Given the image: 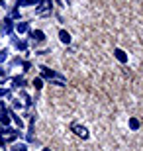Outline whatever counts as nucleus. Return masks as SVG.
I'll return each mask as SVG.
<instances>
[{
    "label": "nucleus",
    "instance_id": "24",
    "mask_svg": "<svg viewBox=\"0 0 143 151\" xmlns=\"http://www.w3.org/2000/svg\"><path fill=\"white\" fill-rule=\"evenodd\" d=\"M0 6H4V0H0Z\"/></svg>",
    "mask_w": 143,
    "mask_h": 151
},
{
    "label": "nucleus",
    "instance_id": "12",
    "mask_svg": "<svg viewBox=\"0 0 143 151\" xmlns=\"http://www.w3.org/2000/svg\"><path fill=\"white\" fill-rule=\"evenodd\" d=\"M12 41L16 43V49L18 51H26V47H28V41H24V39H20V41H18L16 37H12Z\"/></svg>",
    "mask_w": 143,
    "mask_h": 151
},
{
    "label": "nucleus",
    "instance_id": "23",
    "mask_svg": "<svg viewBox=\"0 0 143 151\" xmlns=\"http://www.w3.org/2000/svg\"><path fill=\"white\" fill-rule=\"evenodd\" d=\"M41 151H51V149H49V147H43V149H41Z\"/></svg>",
    "mask_w": 143,
    "mask_h": 151
},
{
    "label": "nucleus",
    "instance_id": "18",
    "mask_svg": "<svg viewBox=\"0 0 143 151\" xmlns=\"http://www.w3.org/2000/svg\"><path fill=\"white\" fill-rule=\"evenodd\" d=\"M12 106L16 108V110H22V108H24V102H20V98H12Z\"/></svg>",
    "mask_w": 143,
    "mask_h": 151
},
{
    "label": "nucleus",
    "instance_id": "5",
    "mask_svg": "<svg viewBox=\"0 0 143 151\" xmlns=\"http://www.w3.org/2000/svg\"><path fill=\"white\" fill-rule=\"evenodd\" d=\"M35 6H37V14H47V12H51V0H37Z\"/></svg>",
    "mask_w": 143,
    "mask_h": 151
},
{
    "label": "nucleus",
    "instance_id": "10",
    "mask_svg": "<svg viewBox=\"0 0 143 151\" xmlns=\"http://www.w3.org/2000/svg\"><path fill=\"white\" fill-rule=\"evenodd\" d=\"M59 39H61V43L69 45V43H71V34L65 32V29H61V32H59Z\"/></svg>",
    "mask_w": 143,
    "mask_h": 151
},
{
    "label": "nucleus",
    "instance_id": "16",
    "mask_svg": "<svg viewBox=\"0 0 143 151\" xmlns=\"http://www.w3.org/2000/svg\"><path fill=\"white\" fill-rule=\"evenodd\" d=\"M8 78V69L0 67V84H4V81Z\"/></svg>",
    "mask_w": 143,
    "mask_h": 151
},
{
    "label": "nucleus",
    "instance_id": "1",
    "mask_svg": "<svg viewBox=\"0 0 143 151\" xmlns=\"http://www.w3.org/2000/svg\"><path fill=\"white\" fill-rule=\"evenodd\" d=\"M39 75L43 78H47V81H51L53 84H57V86H67V78L63 77V75L55 73V71H51V69H47L45 65H39Z\"/></svg>",
    "mask_w": 143,
    "mask_h": 151
},
{
    "label": "nucleus",
    "instance_id": "7",
    "mask_svg": "<svg viewBox=\"0 0 143 151\" xmlns=\"http://www.w3.org/2000/svg\"><path fill=\"white\" fill-rule=\"evenodd\" d=\"M29 35H32V39L35 41V43H43V41H45V34L41 32V29H33Z\"/></svg>",
    "mask_w": 143,
    "mask_h": 151
},
{
    "label": "nucleus",
    "instance_id": "13",
    "mask_svg": "<svg viewBox=\"0 0 143 151\" xmlns=\"http://www.w3.org/2000/svg\"><path fill=\"white\" fill-rule=\"evenodd\" d=\"M20 98H22V100H24V104H26V106H32V98H29V94H28V92H26V90H20Z\"/></svg>",
    "mask_w": 143,
    "mask_h": 151
},
{
    "label": "nucleus",
    "instance_id": "6",
    "mask_svg": "<svg viewBox=\"0 0 143 151\" xmlns=\"http://www.w3.org/2000/svg\"><path fill=\"white\" fill-rule=\"evenodd\" d=\"M114 57L121 63V65H126V63H127V53L124 49H120V47H116V49H114Z\"/></svg>",
    "mask_w": 143,
    "mask_h": 151
},
{
    "label": "nucleus",
    "instance_id": "11",
    "mask_svg": "<svg viewBox=\"0 0 143 151\" xmlns=\"http://www.w3.org/2000/svg\"><path fill=\"white\" fill-rule=\"evenodd\" d=\"M35 2L37 0H16V6L20 10V8H26V6H35Z\"/></svg>",
    "mask_w": 143,
    "mask_h": 151
},
{
    "label": "nucleus",
    "instance_id": "3",
    "mask_svg": "<svg viewBox=\"0 0 143 151\" xmlns=\"http://www.w3.org/2000/svg\"><path fill=\"white\" fill-rule=\"evenodd\" d=\"M71 132L75 135H77V137H83V139H88V137H90V134H88V129H86V126H83V124H71Z\"/></svg>",
    "mask_w": 143,
    "mask_h": 151
},
{
    "label": "nucleus",
    "instance_id": "22",
    "mask_svg": "<svg viewBox=\"0 0 143 151\" xmlns=\"http://www.w3.org/2000/svg\"><path fill=\"white\" fill-rule=\"evenodd\" d=\"M4 114H6V110H4V106L0 104V120H2V116H4Z\"/></svg>",
    "mask_w": 143,
    "mask_h": 151
},
{
    "label": "nucleus",
    "instance_id": "2",
    "mask_svg": "<svg viewBox=\"0 0 143 151\" xmlns=\"http://www.w3.org/2000/svg\"><path fill=\"white\" fill-rule=\"evenodd\" d=\"M20 137V129L10 128V126H0V143H10Z\"/></svg>",
    "mask_w": 143,
    "mask_h": 151
},
{
    "label": "nucleus",
    "instance_id": "21",
    "mask_svg": "<svg viewBox=\"0 0 143 151\" xmlns=\"http://www.w3.org/2000/svg\"><path fill=\"white\" fill-rule=\"evenodd\" d=\"M4 96H10V90L8 88H0V98H4Z\"/></svg>",
    "mask_w": 143,
    "mask_h": 151
},
{
    "label": "nucleus",
    "instance_id": "4",
    "mask_svg": "<svg viewBox=\"0 0 143 151\" xmlns=\"http://www.w3.org/2000/svg\"><path fill=\"white\" fill-rule=\"evenodd\" d=\"M12 29H14V24H12V18H4L0 22V34L12 35Z\"/></svg>",
    "mask_w": 143,
    "mask_h": 151
},
{
    "label": "nucleus",
    "instance_id": "14",
    "mask_svg": "<svg viewBox=\"0 0 143 151\" xmlns=\"http://www.w3.org/2000/svg\"><path fill=\"white\" fill-rule=\"evenodd\" d=\"M127 126H129V129H139V120L137 118H129V122H127Z\"/></svg>",
    "mask_w": 143,
    "mask_h": 151
},
{
    "label": "nucleus",
    "instance_id": "15",
    "mask_svg": "<svg viewBox=\"0 0 143 151\" xmlns=\"http://www.w3.org/2000/svg\"><path fill=\"white\" fill-rule=\"evenodd\" d=\"M12 151H28V145H26V143H14V145H12Z\"/></svg>",
    "mask_w": 143,
    "mask_h": 151
},
{
    "label": "nucleus",
    "instance_id": "9",
    "mask_svg": "<svg viewBox=\"0 0 143 151\" xmlns=\"http://www.w3.org/2000/svg\"><path fill=\"white\" fill-rule=\"evenodd\" d=\"M24 86H26V78L24 77H16L14 81H12V88H20L22 90Z\"/></svg>",
    "mask_w": 143,
    "mask_h": 151
},
{
    "label": "nucleus",
    "instance_id": "25",
    "mask_svg": "<svg viewBox=\"0 0 143 151\" xmlns=\"http://www.w3.org/2000/svg\"><path fill=\"white\" fill-rule=\"evenodd\" d=\"M65 2H67V4H71V0H65Z\"/></svg>",
    "mask_w": 143,
    "mask_h": 151
},
{
    "label": "nucleus",
    "instance_id": "17",
    "mask_svg": "<svg viewBox=\"0 0 143 151\" xmlns=\"http://www.w3.org/2000/svg\"><path fill=\"white\" fill-rule=\"evenodd\" d=\"M10 118H12V120H14V122L18 124V126H20V128H24V120H22L20 116H16L14 112H10Z\"/></svg>",
    "mask_w": 143,
    "mask_h": 151
},
{
    "label": "nucleus",
    "instance_id": "19",
    "mask_svg": "<svg viewBox=\"0 0 143 151\" xmlns=\"http://www.w3.org/2000/svg\"><path fill=\"white\" fill-rule=\"evenodd\" d=\"M32 84H33V86H35L37 90H39L41 86H43V81H41V77H37V78H33V83H32Z\"/></svg>",
    "mask_w": 143,
    "mask_h": 151
},
{
    "label": "nucleus",
    "instance_id": "20",
    "mask_svg": "<svg viewBox=\"0 0 143 151\" xmlns=\"http://www.w3.org/2000/svg\"><path fill=\"white\" fill-rule=\"evenodd\" d=\"M6 59H8V49H2L0 51V65H2Z\"/></svg>",
    "mask_w": 143,
    "mask_h": 151
},
{
    "label": "nucleus",
    "instance_id": "8",
    "mask_svg": "<svg viewBox=\"0 0 143 151\" xmlns=\"http://www.w3.org/2000/svg\"><path fill=\"white\" fill-rule=\"evenodd\" d=\"M14 28H16L18 34H26V32L29 29V24H28V22H24V20H20V22H18L16 26H14Z\"/></svg>",
    "mask_w": 143,
    "mask_h": 151
}]
</instances>
